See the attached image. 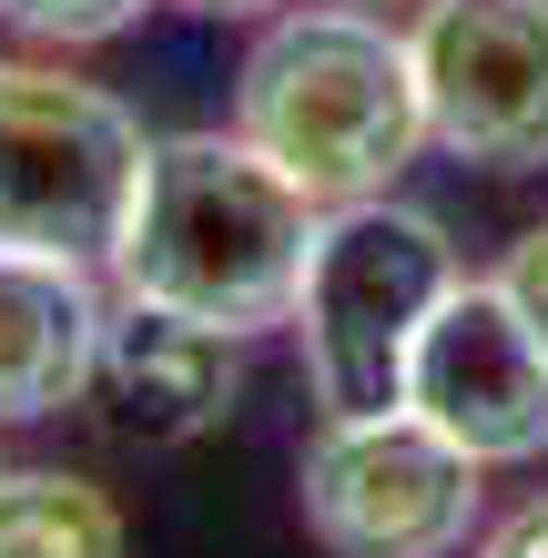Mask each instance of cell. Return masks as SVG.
<instances>
[{
    "mask_svg": "<svg viewBox=\"0 0 548 558\" xmlns=\"http://www.w3.org/2000/svg\"><path fill=\"white\" fill-rule=\"evenodd\" d=\"M143 162H153V133L122 92L61 72V61L0 51V244L61 254V265H112Z\"/></svg>",
    "mask_w": 548,
    "mask_h": 558,
    "instance_id": "obj_4",
    "label": "cell"
},
{
    "mask_svg": "<svg viewBox=\"0 0 548 558\" xmlns=\"http://www.w3.org/2000/svg\"><path fill=\"white\" fill-rule=\"evenodd\" d=\"M345 11H386V21H416L427 0H345Z\"/></svg>",
    "mask_w": 548,
    "mask_h": 558,
    "instance_id": "obj_15",
    "label": "cell"
},
{
    "mask_svg": "<svg viewBox=\"0 0 548 558\" xmlns=\"http://www.w3.org/2000/svg\"><path fill=\"white\" fill-rule=\"evenodd\" d=\"M92 397H102V416L133 447H193L244 397V336L193 325L173 305H143V294H112L102 355H92Z\"/></svg>",
    "mask_w": 548,
    "mask_h": 558,
    "instance_id": "obj_8",
    "label": "cell"
},
{
    "mask_svg": "<svg viewBox=\"0 0 548 558\" xmlns=\"http://www.w3.org/2000/svg\"><path fill=\"white\" fill-rule=\"evenodd\" d=\"M143 11L153 0H0V21L41 51H102L122 31H143Z\"/></svg>",
    "mask_w": 548,
    "mask_h": 558,
    "instance_id": "obj_11",
    "label": "cell"
},
{
    "mask_svg": "<svg viewBox=\"0 0 548 558\" xmlns=\"http://www.w3.org/2000/svg\"><path fill=\"white\" fill-rule=\"evenodd\" d=\"M234 133L326 214L397 193L406 162L427 153L406 21L345 11V0H284L275 21H254V51L234 72Z\"/></svg>",
    "mask_w": 548,
    "mask_h": 558,
    "instance_id": "obj_2",
    "label": "cell"
},
{
    "mask_svg": "<svg viewBox=\"0 0 548 558\" xmlns=\"http://www.w3.org/2000/svg\"><path fill=\"white\" fill-rule=\"evenodd\" d=\"M427 143L467 173H548V0H427L406 21Z\"/></svg>",
    "mask_w": 548,
    "mask_h": 558,
    "instance_id": "obj_6",
    "label": "cell"
},
{
    "mask_svg": "<svg viewBox=\"0 0 548 558\" xmlns=\"http://www.w3.org/2000/svg\"><path fill=\"white\" fill-rule=\"evenodd\" d=\"M315 223H326V204L305 183H284L234 122L223 133H153L133 223H122L102 275H112V294L173 305V315L254 345L275 325H295Z\"/></svg>",
    "mask_w": 548,
    "mask_h": 558,
    "instance_id": "obj_1",
    "label": "cell"
},
{
    "mask_svg": "<svg viewBox=\"0 0 548 558\" xmlns=\"http://www.w3.org/2000/svg\"><path fill=\"white\" fill-rule=\"evenodd\" d=\"M458 244L427 204L376 193V204H336L315 223L305 284H295V325L305 345V386L326 416H376L406 397V355L427 336V315L458 294Z\"/></svg>",
    "mask_w": 548,
    "mask_h": 558,
    "instance_id": "obj_3",
    "label": "cell"
},
{
    "mask_svg": "<svg viewBox=\"0 0 548 558\" xmlns=\"http://www.w3.org/2000/svg\"><path fill=\"white\" fill-rule=\"evenodd\" d=\"M173 11H193V21H275L284 0H173Z\"/></svg>",
    "mask_w": 548,
    "mask_h": 558,
    "instance_id": "obj_14",
    "label": "cell"
},
{
    "mask_svg": "<svg viewBox=\"0 0 548 558\" xmlns=\"http://www.w3.org/2000/svg\"><path fill=\"white\" fill-rule=\"evenodd\" d=\"M467 558H548V487H538V498H519L508 518H488V529L467 538Z\"/></svg>",
    "mask_w": 548,
    "mask_h": 558,
    "instance_id": "obj_13",
    "label": "cell"
},
{
    "mask_svg": "<svg viewBox=\"0 0 548 558\" xmlns=\"http://www.w3.org/2000/svg\"><path fill=\"white\" fill-rule=\"evenodd\" d=\"M397 407H416L477 468H538L548 457V345L498 294V275H458V294L427 315V336L406 355Z\"/></svg>",
    "mask_w": 548,
    "mask_h": 558,
    "instance_id": "obj_7",
    "label": "cell"
},
{
    "mask_svg": "<svg viewBox=\"0 0 548 558\" xmlns=\"http://www.w3.org/2000/svg\"><path fill=\"white\" fill-rule=\"evenodd\" d=\"M498 294L528 315V336L548 345V223H528V234L508 244V265H498Z\"/></svg>",
    "mask_w": 548,
    "mask_h": 558,
    "instance_id": "obj_12",
    "label": "cell"
},
{
    "mask_svg": "<svg viewBox=\"0 0 548 558\" xmlns=\"http://www.w3.org/2000/svg\"><path fill=\"white\" fill-rule=\"evenodd\" d=\"M102 315H112L102 265L0 244V426H41V416L92 397Z\"/></svg>",
    "mask_w": 548,
    "mask_h": 558,
    "instance_id": "obj_9",
    "label": "cell"
},
{
    "mask_svg": "<svg viewBox=\"0 0 548 558\" xmlns=\"http://www.w3.org/2000/svg\"><path fill=\"white\" fill-rule=\"evenodd\" d=\"M0 558H133V518L72 468H0Z\"/></svg>",
    "mask_w": 548,
    "mask_h": 558,
    "instance_id": "obj_10",
    "label": "cell"
},
{
    "mask_svg": "<svg viewBox=\"0 0 548 558\" xmlns=\"http://www.w3.org/2000/svg\"><path fill=\"white\" fill-rule=\"evenodd\" d=\"M295 518L326 558H467L488 529V468L416 407L315 416L295 457Z\"/></svg>",
    "mask_w": 548,
    "mask_h": 558,
    "instance_id": "obj_5",
    "label": "cell"
}]
</instances>
